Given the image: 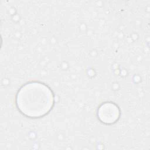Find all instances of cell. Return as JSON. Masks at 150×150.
Instances as JSON below:
<instances>
[{
  "label": "cell",
  "mask_w": 150,
  "mask_h": 150,
  "mask_svg": "<svg viewBox=\"0 0 150 150\" xmlns=\"http://www.w3.org/2000/svg\"><path fill=\"white\" fill-rule=\"evenodd\" d=\"M53 103L52 91L47 86L39 82H30L23 86L16 98L18 110L31 118L44 116L50 111Z\"/></svg>",
  "instance_id": "cell-1"
},
{
  "label": "cell",
  "mask_w": 150,
  "mask_h": 150,
  "mask_svg": "<svg viewBox=\"0 0 150 150\" xmlns=\"http://www.w3.org/2000/svg\"><path fill=\"white\" fill-rule=\"evenodd\" d=\"M99 119L104 123L112 124L119 118L120 111L118 107L112 103H105L102 104L98 111Z\"/></svg>",
  "instance_id": "cell-2"
}]
</instances>
